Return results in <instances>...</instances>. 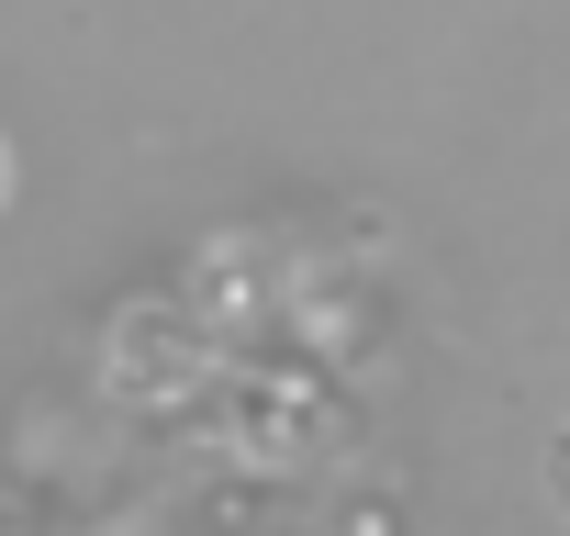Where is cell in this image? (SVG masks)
Wrapping results in <instances>:
<instances>
[{"mask_svg":"<svg viewBox=\"0 0 570 536\" xmlns=\"http://www.w3.org/2000/svg\"><path fill=\"white\" fill-rule=\"evenodd\" d=\"M235 436H246L257 458H303V447L325 458V447H347V403H314V391L292 403V391H268V403H246Z\"/></svg>","mask_w":570,"mask_h":536,"instance_id":"2","label":"cell"},{"mask_svg":"<svg viewBox=\"0 0 570 536\" xmlns=\"http://www.w3.org/2000/svg\"><path fill=\"white\" fill-rule=\"evenodd\" d=\"M0 201H12V146H0Z\"/></svg>","mask_w":570,"mask_h":536,"instance_id":"4","label":"cell"},{"mask_svg":"<svg viewBox=\"0 0 570 536\" xmlns=\"http://www.w3.org/2000/svg\"><path fill=\"white\" fill-rule=\"evenodd\" d=\"M548 492H559V514H570V425L548 436Z\"/></svg>","mask_w":570,"mask_h":536,"instance_id":"3","label":"cell"},{"mask_svg":"<svg viewBox=\"0 0 570 536\" xmlns=\"http://www.w3.org/2000/svg\"><path fill=\"white\" fill-rule=\"evenodd\" d=\"M202 358H213V347H202V325H190V314L135 302V314L112 325V391H135V403H146V391H190V380H202Z\"/></svg>","mask_w":570,"mask_h":536,"instance_id":"1","label":"cell"}]
</instances>
